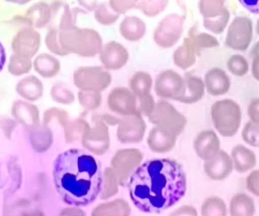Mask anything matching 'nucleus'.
Segmentation results:
<instances>
[{"mask_svg":"<svg viewBox=\"0 0 259 216\" xmlns=\"http://www.w3.org/2000/svg\"><path fill=\"white\" fill-rule=\"evenodd\" d=\"M126 186L138 209L160 214L186 195L187 179L181 164L176 160L154 158L139 164Z\"/></svg>","mask_w":259,"mask_h":216,"instance_id":"1","label":"nucleus"},{"mask_svg":"<svg viewBox=\"0 0 259 216\" xmlns=\"http://www.w3.org/2000/svg\"><path fill=\"white\" fill-rule=\"evenodd\" d=\"M53 177L56 190L66 205L88 206L101 194V164L82 149H70L59 154L54 160Z\"/></svg>","mask_w":259,"mask_h":216,"instance_id":"2","label":"nucleus"},{"mask_svg":"<svg viewBox=\"0 0 259 216\" xmlns=\"http://www.w3.org/2000/svg\"><path fill=\"white\" fill-rule=\"evenodd\" d=\"M213 126L224 137H233L237 133L242 122L240 106L232 99L217 100L210 111Z\"/></svg>","mask_w":259,"mask_h":216,"instance_id":"3","label":"nucleus"},{"mask_svg":"<svg viewBox=\"0 0 259 216\" xmlns=\"http://www.w3.org/2000/svg\"><path fill=\"white\" fill-rule=\"evenodd\" d=\"M148 117V121L157 126L163 133L176 138L184 130L187 123L186 117L165 99L155 103Z\"/></svg>","mask_w":259,"mask_h":216,"instance_id":"4","label":"nucleus"},{"mask_svg":"<svg viewBox=\"0 0 259 216\" xmlns=\"http://www.w3.org/2000/svg\"><path fill=\"white\" fill-rule=\"evenodd\" d=\"M185 15L170 13L159 21L153 32V40L157 47L169 49L181 39L184 31Z\"/></svg>","mask_w":259,"mask_h":216,"instance_id":"5","label":"nucleus"},{"mask_svg":"<svg viewBox=\"0 0 259 216\" xmlns=\"http://www.w3.org/2000/svg\"><path fill=\"white\" fill-rule=\"evenodd\" d=\"M254 24L248 17L237 16L229 24L225 38L227 47L236 51L245 52L253 40Z\"/></svg>","mask_w":259,"mask_h":216,"instance_id":"6","label":"nucleus"},{"mask_svg":"<svg viewBox=\"0 0 259 216\" xmlns=\"http://www.w3.org/2000/svg\"><path fill=\"white\" fill-rule=\"evenodd\" d=\"M143 160V154L135 148L119 149L111 160V166L121 187H125L128 178Z\"/></svg>","mask_w":259,"mask_h":216,"instance_id":"7","label":"nucleus"},{"mask_svg":"<svg viewBox=\"0 0 259 216\" xmlns=\"http://www.w3.org/2000/svg\"><path fill=\"white\" fill-rule=\"evenodd\" d=\"M154 91L160 98L172 99L177 101L184 94V77L174 70H164L156 79Z\"/></svg>","mask_w":259,"mask_h":216,"instance_id":"8","label":"nucleus"},{"mask_svg":"<svg viewBox=\"0 0 259 216\" xmlns=\"http://www.w3.org/2000/svg\"><path fill=\"white\" fill-rule=\"evenodd\" d=\"M117 125L116 135L122 144L139 143L143 139L147 126L139 111L133 115L122 116Z\"/></svg>","mask_w":259,"mask_h":216,"instance_id":"9","label":"nucleus"},{"mask_svg":"<svg viewBox=\"0 0 259 216\" xmlns=\"http://www.w3.org/2000/svg\"><path fill=\"white\" fill-rule=\"evenodd\" d=\"M110 109L121 116L133 115L137 112V97L125 87H116L108 96Z\"/></svg>","mask_w":259,"mask_h":216,"instance_id":"10","label":"nucleus"},{"mask_svg":"<svg viewBox=\"0 0 259 216\" xmlns=\"http://www.w3.org/2000/svg\"><path fill=\"white\" fill-rule=\"evenodd\" d=\"M101 59L107 69L119 70L126 65L130 53L120 43L110 41L101 48Z\"/></svg>","mask_w":259,"mask_h":216,"instance_id":"11","label":"nucleus"},{"mask_svg":"<svg viewBox=\"0 0 259 216\" xmlns=\"http://www.w3.org/2000/svg\"><path fill=\"white\" fill-rule=\"evenodd\" d=\"M204 170L213 181H223L233 171L231 157L225 151L220 150L214 157L205 161Z\"/></svg>","mask_w":259,"mask_h":216,"instance_id":"12","label":"nucleus"},{"mask_svg":"<svg viewBox=\"0 0 259 216\" xmlns=\"http://www.w3.org/2000/svg\"><path fill=\"white\" fill-rule=\"evenodd\" d=\"M194 149L197 155L204 161L210 159L221 150V141L214 131H201L194 141Z\"/></svg>","mask_w":259,"mask_h":216,"instance_id":"13","label":"nucleus"},{"mask_svg":"<svg viewBox=\"0 0 259 216\" xmlns=\"http://www.w3.org/2000/svg\"><path fill=\"white\" fill-rule=\"evenodd\" d=\"M204 86L208 94L218 97L230 91L231 79L227 73L219 67H213L204 76Z\"/></svg>","mask_w":259,"mask_h":216,"instance_id":"14","label":"nucleus"},{"mask_svg":"<svg viewBox=\"0 0 259 216\" xmlns=\"http://www.w3.org/2000/svg\"><path fill=\"white\" fill-rule=\"evenodd\" d=\"M119 30L125 41L137 42L146 34V23L136 15H127L121 21Z\"/></svg>","mask_w":259,"mask_h":216,"instance_id":"15","label":"nucleus"},{"mask_svg":"<svg viewBox=\"0 0 259 216\" xmlns=\"http://www.w3.org/2000/svg\"><path fill=\"white\" fill-rule=\"evenodd\" d=\"M184 80V94L177 101L191 104L201 100L205 91L204 80L199 76L190 73L185 75Z\"/></svg>","mask_w":259,"mask_h":216,"instance_id":"16","label":"nucleus"},{"mask_svg":"<svg viewBox=\"0 0 259 216\" xmlns=\"http://www.w3.org/2000/svg\"><path fill=\"white\" fill-rule=\"evenodd\" d=\"M196 50L189 37L184 38L182 45L179 46L172 54L174 64L183 70H186L196 62Z\"/></svg>","mask_w":259,"mask_h":216,"instance_id":"17","label":"nucleus"},{"mask_svg":"<svg viewBox=\"0 0 259 216\" xmlns=\"http://www.w3.org/2000/svg\"><path fill=\"white\" fill-rule=\"evenodd\" d=\"M231 158L233 168L243 173L252 169L256 164V155L254 152L242 145H237L232 149Z\"/></svg>","mask_w":259,"mask_h":216,"instance_id":"18","label":"nucleus"},{"mask_svg":"<svg viewBox=\"0 0 259 216\" xmlns=\"http://www.w3.org/2000/svg\"><path fill=\"white\" fill-rule=\"evenodd\" d=\"M176 137L163 133L157 126L153 127L148 134V147L156 153H166L174 149L177 141Z\"/></svg>","mask_w":259,"mask_h":216,"instance_id":"19","label":"nucleus"},{"mask_svg":"<svg viewBox=\"0 0 259 216\" xmlns=\"http://www.w3.org/2000/svg\"><path fill=\"white\" fill-rule=\"evenodd\" d=\"M230 213L233 216L254 215L255 213L254 200L245 193L234 195L230 200Z\"/></svg>","mask_w":259,"mask_h":216,"instance_id":"20","label":"nucleus"},{"mask_svg":"<svg viewBox=\"0 0 259 216\" xmlns=\"http://www.w3.org/2000/svg\"><path fill=\"white\" fill-rule=\"evenodd\" d=\"M152 86V77L146 71H137L132 76L130 80V90L137 98L150 94Z\"/></svg>","mask_w":259,"mask_h":216,"instance_id":"21","label":"nucleus"},{"mask_svg":"<svg viewBox=\"0 0 259 216\" xmlns=\"http://www.w3.org/2000/svg\"><path fill=\"white\" fill-rule=\"evenodd\" d=\"M230 20V12L227 8H224L221 15L213 18H203L202 24L204 28L213 33L221 34L227 28Z\"/></svg>","mask_w":259,"mask_h":216,"instance_id":"22","label":"nucleus"},{"mask_svg":"<svg viewBox=\"0 0 259 216\" xmlns=\"http://www.w3.org/2000/svg\"><path fill=\"white\" fill-rule=\"evenodd\" d=\"M119 192V183L116 173L113 168L107 167L103 175L102 188H101V198L103 199H108L111 196L117 194Z\"/></svg>","mask_w":259,"mask_h":216,"instance_id":"23","label":"nucleus"},{"mask_svg":"<svg viewBox=\"0 0 259 216\" xmlns=\"http://www.w3.org/2000/svg\"><path fill=\"white\" fill-rule=\"evenodd\" d=\"M227 205L221 198L211 196L204 200L201 205V215H227Z\"/></svg>","mask_w":259,"mask_h":216,"instance_id":"24","label":"nucleus"},{"mask_svg":"<svg viewBox=\"0 0 259 216\" xmlns=\"http://www.w3.org/2000/svg\"><path fill=\"white\" fill-rule=\"evenodd\" d=\"M226 0H199L198 7L203 18H213L221 15L225 8Z\"/></svg>","mask_w":259,"mask_h":216,"instance_id":"25","label":"nucleus"},{"mask_svg":"<svg viewBox=\"0 0 259 216\" xmlns=\"http://www.w3.org/2000/svg\"><path fill=\"white\" fill-rule=\"evenodd\" d=\"M120 15L111 9L109 3H101L95 9V18L103 25L109 26L115 24L120 18Z\"/></svg>","mask_w":259,"mask_h":216,"instance_id":"26","label":"nucleus"},{"mask_svg":"<svg viewBox=\"0 0 259 216\" xmlns=\"http://www.w3.org/2000/svg\"><path fill=\"white\" fill-rule=\"evenodd\" d=\"M229 71L237 77L245 76L249 71V62L248 59L241 54L232 55L227 62Z\"/></svg>","mask_w":259,"mask_h":216,"instance_id":"27","label":"nucleus"},{"mask_svg":"<svg viewBox=\"0 0 259 216\" xmlns=\"http://www.w3.org/2000/svg\"><path fill=\"white\" fill-rule=\"evenodd\" d=\"M189 38L192 40L197 55H200L203 49L214 48L218 47L220 44L216 37L206 32H199L195 34H192Z\"/></svg>","mask_w":259,"mask_h":216,"instance_id":"28","label":"nucleus"},{"mask_svg":"<svg viewBox=\"0 0 259 216\" xmlns=\"http://www.w3.org/2000/svg\"><path fill=\"white\" fill-rule=\"evenodd\" d=\"M243 141L253 147L259 146V124L248 121L245 123L242 132Z\"/></svg>","mask_w":259,"mask_h":216,"instance_id":"29","label":"nucleus"},{"mask_svg":"<svg viewBox=\"0 0 259 216\" xmlns=\"http://www.w3.org/2000/svg\"><path fill=\"white\" fill-rule=\"evenodd\" d=\"M104 209H107L106 214L113 215H130L131 214V208L130 204L125 199H116L113 202L105 204Z\"/></svg>","mask_w":259,"mask_h":216,"instance_id":"30","label":"nucleus"},{"mask_svg":"<svg viewBox=\"0 0 259 216\" xmlns=\"http://www.w3.org/2000/svg\"><path fill=\"white\" fill-rule=\"evenodd\" d=\"M169 3V0H152L141 12L148 18H155L167 8Z\"/></svg>","mask_w":259,"mask_h":216,"instance_id":"31","label":"nucleus"},{"mask_svg":"<svg viewBox=\"0 0 259 216\" xmlns=\"http://www.w3.org/2000/svg\"><path fill=\"white\" fill-rule=\"evenodd\" d=\"M108 3L113 11L119 15H124L133 9H136L137 0H109Z\"/></svg>","mask_w":259,"mask_h":216,"instance_id":"32","label":"nucleus"},{"mask_svg":"<svg viewBox=\"0 0 259 216\" xmlns=\"http://www.w3.org/2000/svg\"><path fill=\"white\" fill-rule=\"evenodd\" d=\"M139 103H137V111L142 114V115L148 117L154 110L155 106V100L154 97L150 94L137 98Z\"/></svg>","mask_w":259,"mask_h":216,"instance_id":"33","label":"nucleus"},{"mask_svg":"<svg viewBox=\"0 0 259 216\" xmlns=\"http://www.w3.org/2000/svg\"><path fill=\"white\" fill-rule=\"evenodd\" d=\"M246 188L254 196H259V170H254L246 178Z\"/></svg>","mask_w":259,"mask_h":216,"instance_id":"34","label":"nucleus"},{"mask_svg":"<svg viewBox=\"0 0 259 216\" xmlns=\"http://www.w3.org/2000/svg\"><path fill=\"white\" fill-rule=\"evenodd\" d=\"M248 117H249L250 120L254 122V123L259 124V99L258 97L252 99L251 101L250 102L249 105L248 106Z\"/></svg>","mask_w":259,"mask_h":216,"instance_id":"35","label":"nucleus"},{"mask_svg":"<svg viewBox=\"0 0 259 216\" xmlns=\"http://www.w3.org/2000/svg\"><path fill=\"white\" fill-rule=\"evenodd\" d=\"M241 6L253 15L259 12L258 0H239Z\"/></svg>","mask_w":259,"mask_h":216,"instance_id":"36","label":"nucleus"},{"mask_svg":"<svg viewBox=\"0 0 259 216\" xmlns=\"http://www.w3.org/2000/svg\"><path fill=\"white\" fill-rule=\"evenodd\" d=\"M171 215H197L196 209L191 205H182L176 211L171 212Z\"/></svg>","mask_w":259,"mask_h":216,"instance_id":"37","label":"nucleus"},{"mask_svg":"<svg viewBox=\"0 0 259 216\" xmlns=\"http://www.w3.org/2000/svg\"><path fill=\"white\" fill-rule=\"evenodd\" d=\"M251 74L255 80H259V56L258 54L253 55L251 62Z\"/></svg>","mask_w":259,"mask_h":216,"instance_id":"38","label":"nucleus"},{"mask_svg":"<svg viewBox=\"0 0 259 216\" xmlns=\"http://www.w3.org/2000/svg\"><path fill=\"white\" fill-rule=\"evenodd\" d=\"M6 60H7V56H6L5 49H4L2 43L0 42V71H2L4 68Z\"/></svg>","mask_w":259,"mask_h":216,"instance_id":"39","label":"nucleus"},{"mask_svg":"<svg viewBox=\"0 0 259 216\" xmlns=\"http://www.w3.org/2000/svg\"><path fill=\"white\" fill-rule=\"evenodd\" d=\"M151 1H152V0H137L136 9H138V10L142 12Z\"/></svg>","mask_w":259,"mask_h":216,"instance_id":"40","label":"nucleus"},{"mask_svg":"<svg viewBox=\"0 0 259 216\" xmlns=\"http://www.w3.org/2000/svg\"><path fill=\"white\" fill-rule=\"evenodd\" d=\"M177 3H178L179 6L181 7V9L184 11V12H186L187 10V8H186V2L185 0H177Z\"/></svg>","mask_w":259,"mask_h":216,"instance_id":"41","label":"nucleus"}]
</instances>
